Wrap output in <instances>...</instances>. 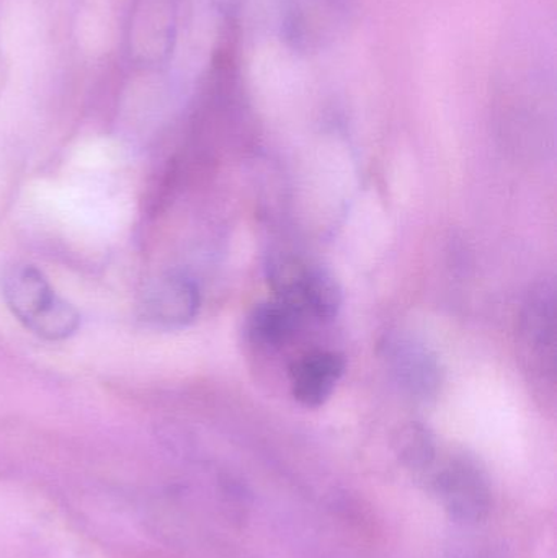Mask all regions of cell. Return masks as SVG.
I'll return each instance as SVG.
<instances>
[{
  "label": "cell",
  "instance_id": "6da1fadb",
  "mask_svg": "<svg viewBox=\"0 0 557 558\" xmlns=\"http://www.w3.org/2000/svg\"><path fill=\"white\" fill-rule=\"evenodd\" d=\"M0 288L13 317L43 340H68L81 327L77 308L55 291L35 265H10L3 270Z\"/></svg>",
  "mask_w": 557,
  "mask_h": 558
},
{
  "label": "cell",
  "instance_id": "7a4b0ae2",
  "mask_svg": "<svg viewBox=\"0 0 557 558\" xmlns=\"http://www.w3.org/2000/svg\"><path fill=\"white\" fill-rule=\"evenodd\" d=\"M274 292L277 299L298 308L303 317L316 320H332L343 302L339 281L324 268L311 267L300 258L280 271Z\"/></svg>",
  "mask_w": 557,
  "mask_h": 558
},
{
  "label": "cell",
  "instance_id": "3957f363",
  "mask_svg": "<svg viewBox=\"0 0 557 558\" xmlns=\"http://www.w3.org/2000/svg\"><path fill=\"white\" fill-rule=\"evenodd\" d=\"M383 360L399 389L419 400L434 397L440 389L441 369L431 348L415 338L395 335L383 344Z\"/></svg>",
  "mask_w": 557,
  "mask_h": 558
},
{
  "label": "cell",
  "instance_id": "277c9868",
  "mask_svg": "<svg viewBox=\"0 0 557 558\" xmlns=\"http://www.w3.org/2000/svg\"><path fill=\"white\" fill-rule=\"evenodd\" d=\"M199 304V289L192 278L182 274H167L147 286L140 307L143 317L150 324L179 328L195 320Z\"/></svg>",
  "mask_w": 557,
  "mask_h": 558
},
{
  "label": "cell",
  "instance_id": "5b68a950",
  "mask_svg": "<svg viewBox=\"0 0 557 558\" xmlns=\"http://www.w3.org/2000/svg\"><path fill=\"white\" fill-rule=\"evenodd\" d=\"M435 490L445 510L457 520L481 521L489 513V485L473 462L451 461L435 478Z\"/></svg>",
  "mask_w": 557,
  "mask_h": 558
},
{
  "label": "cell",
  "instance_id": "8992f818",
  "mask_svg": "<svg viewBox=\"0 0 557 558\" xmlns=\"http://www.w3.org/2000/svg\"><path fill=\"white\" fill-rule=\"evenodd\" d=\"M346 373V360L336 351H313L291 367V393L307 409L324 405Z\"/></svg>",
  "mask_w": 557,
  "mask_h": 558
},
{
  "label": "cell",
  "instance_id": "52a82bcc",
  "mask_svg": "<svg viewBox=\"0 0 557 558\" xmlns=\"http://www.w3.org/2000/svg\"><path fill=\"white\" fill-rule=\"evenodd\" d=\"M520 328L535 353L553 356L556 341V291L553 282L542 281L533 286L523 302Z\"/></svg>",
  "mask_w": 557,
  "mask_h": 558
},
{
  "label": "cell",
  "instance_id": "ba28073f",
  "mask_svg": "<svg viewBox=\"0 0 557 558\" xmlns=\"http://www.w3.org/2000/svg\"><path fill=\"white\" fill-rule=\"evenodd\" d=\"M303 318V314L293 305L275 299L258 304L251 312L247 318V335L258 347L280 348L298 333Z\"/></svg>",
  "mask_w": 557,
  "mask_h": 558
},
{
  "label": "cell",
  "instance_id": "9c48e42d",
  "mask_svg": "<svg viewBox=\"0 0 557 558\" xmlns=\"http://www.w3.org/2000/svg\"><path fill=\"white\" fill-rule=\"evenodd\" d=\"M396 452L405 468L424 471L435 459L434 438L421 423H409L396 438Z\"/></svg>",
  "mask_w": 557,
  "mask_h": 558
}]
</instances>
